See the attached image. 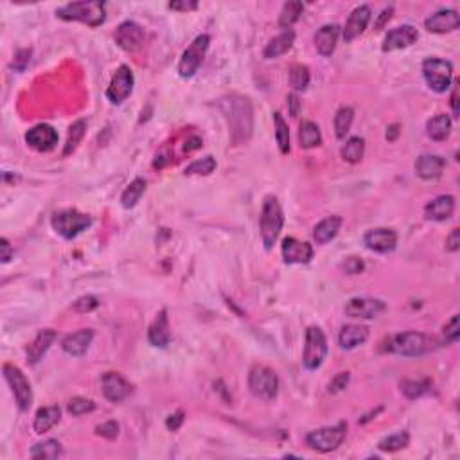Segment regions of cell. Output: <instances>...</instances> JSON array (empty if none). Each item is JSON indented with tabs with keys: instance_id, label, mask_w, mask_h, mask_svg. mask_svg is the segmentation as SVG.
Masks as SVG:
<instances>
[{
	"instance_id": "obj_20",
	"label": "cell",
	"mask_w": 460,
	"mask_h": 460,
	"mask_svg": "<svg viewBox=\"0 0 460 460\" xmlns=\"http://www.w3.org/2000/svg\"><path fill=\"white\" fill-rule=\"evenodd\" d=\"M460 26V17L455 10H439L432 17L424 20V28L428 32L435 34H446V32L457 31Z\"/></svg>"
},
{
	"instance_id": "obj_47",
	"label": "cell",
	"mask_w": 460,
	"mask_h": 460,
	"mask_svg": "<svg viewBox=\"0 0 460 460\" xmlns=\"http://www.w3.org/2000/svg\"><path fill=\"white\" fill-rule=\"evenodd\" d=\"M99 306V301H97V297L94 295H85L79 297L78 301L74 302V311H78V313H90Z\"/></svg>"
},
{
	"instance_id": "obj_26",
	"label": "cell",
	"mask_w": 460,
	"mask_h": 460,
	"mask_svg": "<svg viewBox=\"0 0 460 460\" xmlns=\"http://www.w3.org/2000/svg\"><path fill=\"white\" fill-rule=\"evenodd\" d=\"M446 168V160L439 155H421L415 160V174L423 180H437Z\"/></svg>"
},
{
	"instance_id": "obj_10",
	"label": "cell",
	"mask_w": 460,
	"mask_h": 460,
	"mask_svg": "<svg viewBox=\"0 0 460 460\" xmlns=\"http://www.w3.org/2000/svg\"><path fill=\"white\" fill-rule=\"evenodd\" d=\"M210 37L209 34H200L192 40V43L183 50L182 58L178 61V74L182 76L183 79L192 78L200 65L203 63V58L207 54V49H209Z\"/></svg>"
},
{
	"instance_id": "obj_45",
	"label": "cell",
	"mask_w": 460,
	"mask_h": 460,
	"mask_svg": "<svg viewBox=\"0 0 460 460\" xmlns=\"http://www.w3.org/2000/svg\"><path fill=\"white\" fill-rule=\"evenodd\" d=\"M94 408H96V403L87 399V397H72L69 401V412L76 417L90 414V412H94Z\"/></svg>"
},
{
	"instance_id": "obj_35",
	"label": "cell",
	"mask_w": 460,
	"mask_h": 460,
	"mask_svg": "<svg viewBox=\"0 0 460 460\" xmlns=\"http://www.w3.org/2000/svg\"><path fill=\"white\" fill-rule=\"evenodd\" d=\"M302 11H304V4H302V2H297V0L286 2V4L283 6V10H281V14H279V28H283L284 31H288L297 20L301 19Z\"/></svg>"
},
{
	"instance_id": "obj_49",
	"label": "cell",
	"mask_w": 460,
	"mask_h": 460,
	"mask_svg": "<svg viewBox=\"0 0 460 460\" xmlns=\"http://www.w3.org/2000/svg\"><path fill=\"white\" fill-rule=\"evenodd\" d=\"M349 381H351V374L349 372L337 374V376L333 378V381L329 383V392H331V394H338V392H342L343 388L349 385Z\"/></svg>"
},
{
	"instance_id": "obj_8",
	"label": "cell",
	"mask_w": 460,
	"mask_h": 460,
	"mask_svg": "<svg viewBox=\"0 0 460 460\" xmlns=\"http://www.w3.org/2000/svg\"><path fill=\"white\" fill-rule=\"evenodd\" d=\"M328 338L323 334L319 326H311L306 331V343L304 354H302V363L308 370H317L322 367L326 356H328Z\"/></svg>"
},
{
	"instance_id": "obj_14",
	"label": "cell",
	"mask_w": 460,
	"mask_h": 460,
	"mask_svg": "<svg viewBox=\"0 0 460 460\" xmlns=\"http://www.w3.org/2000/svg\"><path fill=\"white\" fill-rule=\"evenodd\" d=\"M58 132L50 124H37L32 126L28 133H26V142L28 146L32 148L38 153H49L58 146Z\"/></svg>"
},
{
	"instance_id": "obj_1",
	"label": "cell",
	"mask_w": 460,
	"mask_h": 460,
	"mask_svg": "<svg viewBox=\"0 0 460 460\" xmlns=\"http://www.w3.org/2000/svg\"><path fill=\"white\" fill-rule=\"evenodd\" d=\"M219 106L230 128V139L234 144L237 146L248 142L254 130V110L250 99L243 96H228L221 99Z\"/></svg>"
},
{
	"instance_id": "obj_37",
	"label": "cell",
	"mask_w": 460,
	"mask_h": 460,
	"mask_svg": "<svg viewBox=\"0 0 460 460\" xmlns=\"http://www.w3.org/2000/svg\"><path fill=\"white\" fill-rule=\"evenodd\" d=\"M63 453V448L56 439H47L43 442L34 444L31 450L32 459H58Z\"/></svg>"
},
{
	"instance_id": "obj_18",
	"label": "cell",
	"mask_w": 460,
	"mask_h": 460,
	"mask_svg": "<svg viewBox=\"0 0 460 460\" xmlns=\"http://www.w3.org/2000/svg\"><path fill=\"white\" fill-rule=\"evenodd\" d=\"M101 387L103 394L108 401L121 403L132 394V385L124 379L123 374L119 372H106L101 378Z\"/></svg>"
},
{
	"instance_id": "obj_28",
	"label": "cell",
	"mask_w": 460,
	"mask_h": 460,
	"mask_svg": "<svg viewBox=\"0 0 460 460\" xmlns=\"http://www.w3.org/2000/svg\"><path fill=\"white\" fill-rule=\"evenodd\" d=\"M369 338V328L367 326H360V323H347L340 329V337H338V343L346 351L356 349L358 346L367 342Z\"/></svg>"
},
{
	"instance_id": "obj_6",
	"label": "cell",
	"mask_w": 460,
	"mask_h": 460,
	"mask_svg": "<svg viewBox=\"0 0 460 460\" xmlns=\"http://www.w3.org/2000/svg\"><path fill=\"white\" fill-rule=\"evenodd\" d=\"M50 225L56 230V234H59L63 239H74L90 227L92 218L76 209H65L52 216Z\"/></svg>"
},
{
	"instance_id": "obj_59",
	"label": "cell",
	"mask_w": 460,
	"mask_h": 460,
	"mask_svg": "<svg viewBox=\"0 0 460 460\" xmlns=\"http://www.w3.org/2000/svg\"><path fill=\"white\" fill-rule=\"evenodd\" d=\"M397 135H399V124H392V126L388 128V132L385 137H387L388 142H394L397 139Z\"/></svg>"
},
{
	"instance_id": "obj_36",
	"label": "cell",
	"mask_w": 460,
	"mask_h": 460,
	"mask_svg": "<svg viewBox=\"0 0 460 460\" xmlns=\"http://www.w3.org/2000/svg\"><path fill=\"white\" fill-rule=\"evenodd\" d=\"M85 133H87V121H85V119H79V121H76V123L69 128V137H67V142H65L63 157L72 155L74 151L78 150L79 142L83 141Z\"/></svg>"
},
{
	"instance_id": "obj_27",
	"label": "cell",
	"mask_w": 460,
	"mask_h": 460,
	"mask_svg": "<svg viewBox=\"0 0 460 460\" xmlns=\"http://www.w3.org/2000/svg\"><path fill=\"white\" fill-rule=\"evenodd\" d=\"M56 340V331L54 329H41L38 331V334L34 337L31 343L28 346V361L31 365H37L38 361L46 356V352L49 351L50 346L54 343Z\"/></svg>"
},
{
	"instance_id": "obj_29",
	"label": "cell",
	"mask_w": 460,
	"mask_h": 460,
	"mask_svg": "<svg viewBox=\"0 0 460 460\" xmlns=\"http://www.w3.org/2000/svg\"><path fill=\"white\" fill-rule=\"evenodd\" d=\"M61 419V408L59 406H43L34 415V423H32V428L38 435H43L49 430H52L56 424Z\"/></svg>"
},
{
	"instance_id": "obj_42",
	"label": "cell",
	"mask_w": 460,
	"mask_h": 460,
	"mask_svg": "<svg viewBox=\"0 0 460 460\" xmlns=\"http://www.w3.org/2000/svg\"><path fill=\"white\" fill-rule=\"evenodd\" d=\"M311 81V74L310 69L302 63L293 65L292 70H290V85L293 87L295 92H304L308 88Z\"/></svg>"
},
{
	"instance_id": "obj_44",
	"label": "cell",
	"mask_w": 460,
	"mask_h": 460,
	"mask_svg": "<svg viewBox=\"0 0 460 460\" xmlns=\"http://www.w3.org/2000/svg\"><path fill=\"white\" fill-rule=\"evenodd\" d=\"M216 159L214 157H203V159H198L194 160L192 164H189L186 168V171L183 173L187 174V177H192V174H200V177H209L210 173H214L216 169Z\"/></svg>"
},
{
	"instance_id": "obj_17",
	"label": "cell",
	"mask_w": 460,
	"mask_h": 460,
	"mask_svg": "<svg viewBox=\"0 0 460 460\" xmlns=\"http://www.w3.org/2000/svg\"><path fill=\"white\" fill-rule=\"evenodd\" d=\"M363 245L376 254H390L396 250L397 234L392 228H372L369 232H365Z\"/></svg>"
},
{
	"instance_id": "obj_34",
	"label": "cell",
	"mask_w": 460,
	"mask_h": 460,
	"mask_svg": "<svg viewBox=\"0 0 460 460\" xmlns=\"http://www.w3.org/2000/svg\"><path fill=\"white\" fill-rule=\"evenodd\" d=\"M144 192H146V180H144V178H135V180L124 189L123 196H121V206H123L124 209H133V207L141 201Z\"/></svg>"
},
{
	"instance_id": "obj_7",
	"label": "cell",
	"mask_w": 460,
	"mask_h": 460,
	"mask_svg": "<svg viewBox=\"0 0 460 460\" xmlns=\"http://www.w3.org/2000/svg\"><path fill=\"white\" fill-rule=\"evenodd\" d=\"M347 435V423H338L334 426H326V428L313 430L306 435V444L311 450L319 453H329L334 451L338 446H342Z\"/></svg>"
},
{
	"instance_id": "obj_33",
	"label": "cell",
	"mask_w": 460,
	"mask_h": 460,
	"mask_svg": "<svg viewBox=\"0 0 460 460\" xmlns=\"http://www.w3.org/2000/svg\"><path fill=\"white\" fill-rule=\"evenodd\" d=\"M426 133L432 141H446L451 133V119L446 114H437L426 123Z\"/></svg>"
},
{
	"instance_id": "obj_11",
	"label": "cell",
	"mask_w": 460,
	"mask_h": 460,
	"mask_svg": "<svg viewBox=\"0 0 460 460\" xmlns=\"http://www.w3.org/2000/svg\"><path fill=\"white\" fill-rule=\"evenodd\" d=\"M2 372H4L8 385L11 387V392H13L14 401H17L19 408L22 412H28L32 405V388L29 379L26 378V374L19 367H14L11 363L2 365Z\"/></svg>"
},
{
	"instance_id": "obj_15",
	"label": "cell",
	"mask_w": 460,
	"mask_h": 460,
	"mask_svg": "<svg viewBox=\"0 0 460 460\" xmlns=\"http://www.w3.org/2000/svg\"><path fill=\"white\" fill-rule=\"evenodd\" d=\"M144 37H146V32H144V28L139 26L137 22H132V20H126L115 29V43L126 52H135L142 47L144 43Z\"/></svg>"
},
{
	"instance_id": "obj_21",
	"label": "cell",
	"mask_w": 460,
	"mask_h": 460,
	"mask_svg": "<svg viewBox=\"0 0 460 460\" xmlns=\"http://www.w3.org/2000/svg\"><path fill=\"white\" fill-rule=\"evenodd\" d=\"M370 17H372V11H370L369 6H360V8H356L349 14V20H347L346 28H343V40H346V43L363 34V31L370 22Z\"/></svg>"
},
{
	"instance_id": "obj_52",
	"label": "cell",
	"mask_w": 460,
	"mask_h": 460,
	"mask_svg": "<svg viewBox=\"0 0 460 460\" xmlns=\"http://www.w3.org/2000/svg\"><path fill=\"white\" fill-rule=\"evenodd\" d=\"M29 61H31V49H22L17 52V58H14L13 61V69L19 70V72H22V70H26V67L29 65Z\"/></svg>"
},
{
	"instance_id": "obj_5",
	"label": "cell",
	"mask_w": 460,
	"mask_h": 460,
	"mask_svg": "<svg viewBox=\"0 0 460 460\" xmlns=\"http://www.w3.org/2000/svg\"><path fill=\"white\" fill-rule=\"evenodd\" d=\"M248 388L261 401H274L279 394V378L266 365H254L248 372Z\"/></svg>"
},
{
	"instance_id": "obj_22",
	"label": "cell",
	"mask_w": 460,
	"mask_h": 460,
	"mask_svg": "<svg viewBox=\"0 0 460 460\" xmlns=\"http://www.w3.org/2000/svg\"><path fill=\"white\" fill-rule=\"evenodd\" d=\"M92 342H94V331H92V329H79L76 333L67 334V337L63 338L61 349L69 356L81 358L83 354H87Z\"/></svg>"
},
{
	"instance_id": "obj_23",
	"label": "cell",
	"mask_w": 460,
	"mask_h": 460,
	"mask_svg": "<svg viewBox=\"0 0 460 460\" xmlns=\"http://www.w3.org/2000/svg\"><path fill=\"white\" fill-rule=\"evenodd\" d=\"M148 340L153 347H159V349H166V347L171 343V328H169V319H168V310H162L157 319L153 320V323L148 329Z\"/></svg>"
},
{
	"instance_id": "obj_25",
	"label": "cell",
	"mask_w": 460,
	"mask_h": 460,
	"mask_svg": "<svg viewBox=\"0 0 460 460\" xmlns=\"http://www.w3.org/2000/svg\"><path fill=\"white\" fill-rule=\"evenodd\" d=\"M338 37H340V26H337V23L322 26L314 34V47L319 50V54L323 58L333 54L334 49H337Z\"/></svg>"
},
{
	"instance_id": "obj_3",
	"label": "cell",
	"mask_w": 460,
	"mask_h": 460,
	"mask_svg": "<svg viewBox=\"0 0 460 460\" xmlns=\"http://www.w3.org/2000/svg\"><path fill=\"white\" fill-rule=\"evenodd\" d=\"M284 227V212L283 207L279 203L275 196H266L263 201V209L259 216V230L261 241L265 245L266 250H272L277 243L281 230Z\"/></svg>"
},
{
	"instance_id": "obj_54",
	"label": "cell",
	"mask_w": 460,
	"mask_h": 460,
	"mask_svg": "<svg viewBox=\"0 0 460 460\" xmlns=\"http://www.w3.org/2000/svg\"><path fill=\"white\" fill-rule=\"evenodd\" d=\"M460 248V230L453 228L450 236L446 237V250L457 252Z\"/></svg>"
},
{
	"instance_id": "obj_41",
	"label": "cell",
	"mask_w": 460,
	"mask_h": 460,
	"mask_svg": "<svg viewBox=\"0 0 460 460\" xmlns=\"http://www.w3.org/2000/svg\"><path fill=\"white\" fill-rule=\"evenodd\" d=\"M274 123H275V141H277V146L281 150L283 155L290 153V130H288L286 121L283 119V115L275 112L274 114Z\"/></svg>"
},
{
	"instance_id": "obj_55",
	"label": "cell",
	"mask_w": 460,
	"mask_h": 460,
	"mask_svg": "<svg viewBox=\"0 0 460 460\" xmlns=\"http://www.w3.org/2000/svg\"><path fill=\"white\" fill-rule=\"evenodd\" d=\"M392 14H394V8H392V6L385 8V10H383L381 13H379V17H378V20H376V23H374V29H376V31H379V29H381L383 26H385V23H387L388 20L392 19Z\"/></svg>"
},
{
	"instance_id": "obj_4",
	"label": "cell",
	"mask_w": 460,
	"mask_h": 460,
	"mask_svg": "<svg viewBox=\"0 0 460 460\" xmlns=\"http://www.w3.org/2000/svg\"><path fill=\"white\" fill-rule=\"evenodd\" d=\"M433 347H435V340L428 334L417 333V331H406V333L392 337L390 343H388V351L394 352V354L406 356V358H417V356L432 352Z\"/></svg>"
},
{
	"instance_id": "obj_13",
	"label": "cell",
	"mask_w": 460,
	"mask_h": 460,
	"mask_svg": "<svg viewBox=\"0 0 460 460\" xmlns=\"http://www.w3.org/2000/svg\"><path fill=\"white\" fill-rule=\"evenodd\" d=\"M387 311V304L372 297H354L346 304V314L351 319H378Z\"/></svg>"
},
{
	"instance_id": "obj_40",
	"label": "cell",
	"mask_w": 460,
	"mask_h": 460,
	"mask_svg": "<svg viewBox=\"0 0 460 460\" xmlns=\"http://www.w3.org/2000/svg\"><path fill=\"white\" fill-rule=\"evenodd\" d=\"M354 121V110L351 106H342L334 115V133L338 139H346Z\"/></svg>"
},
{
	"instance_id": "obj_39",
	"label": "cell",
	"mask_w": 460,
	"mask_h": 460,
	"mask_svg": "<svg viewBox=\"0 0 460 460\" xmlns=\"http://www.w3.org/2000/svg\"><path fill=\"white\" fill-rule=\"evenodd\" d=\"M408 444H410V435H408V432L401 430V432H396L392 433V435H387V437H383L381 441L378 442V448L381 451L394 453V451L405 450Z\"/></svg>"
},
{
	"instance_id": "obj_32",
	"label": "cell",
	"mask_w": 460,
	"mask_h": 460,
	"mask_svg": "<svg viewBox=\"0 0 460 460\" xmlns=\"http://www.w3.org/2000/svg\"><path fill=\"white\" fill-rule=\"evenodd\" d=\"M299 142L304 150H313V148L322 144V133H320L319 124L313 121H302L299 126Z\"/></svg>"
},
{
	"instance_id": "obj_38",
	"label": "cell",
	"mask_w": 460,
	"mask_h": 460,
	"mask_svg": "<svg viewBox=\"0 0 460 460\" xmlns=\"http://www.w3.org/2000/svg\"><path fill=\"white\" fill-rule=\"evenodd\" d=\"M365 155V139L363 137H351L343 144L342 159L349 164H358L361 162Z\"/></svg>"
},
{
	"instance_id": "obj_12",
	"label": "cell",
	"mask_w": 460,
	"mask_h": 460,
	"mask_svg": "<svg viewBox=\"0 0 460 460\" xmlns=\"http://www.w3.org/2000/svg\"><path fill=\"white\" fill-rule=\"evenodd\" d=\"M133 85H135V78H133L132 69L128 65H121L115 70L114 78L110 81V87L106 90V97L112 105H123L128 97L132 96Z\"/></svg>"
},
{
	"instance_id": "obj_51",
	"label": "cell",
	"mask_w": 460,
	"mask_h": 460,
	"mask_svg": "<svg viewBox=\"0 0 460 460\" xmlns=\"http://www.w3.org/2000/svg\"><path fill=\"white\" fill-rule=\"evenodd\" d=\"M169 10L189 13V11L198 10V2L196 0H173V2H169Z\"/></svg>"
},
{
	"instance_id": "obj_31",
	"label": "cell",
	"mask_w": 460,
	"mask_h": 460,
	"mask_svg": "<svg viewBox=\"0 0 460 460\" xmlns=\"http://www.w3.org/2000/svg\"><path fill=\"white\" fill-rule=\"evenodd\" d=\"M293 43H295V32L292 29H288V31H283L281 34L274 38V40H270V43L266 46L265 49V58L266 59H275L281 58L288 52V50L292 49Z\"/></svg>"
},
{
	"instance_id": "obj_16",
	"label": "cell",
	"mask_w": 460,
	"mask_h": 460,
	"mask_svg": "<svg viewBox=\"0 0 460 460\" xmlns=\"http://www.w3.org/2000/svg\"><path fill=\"white\" fill-rule=\"evenodd\" d=\"M419 40V32L414 26L410 23H405V26H399V28H394L387 32V37L383 40V52H392V50H401L406 47L414 46L415 41Z\"/></svg>"
},
{
	"instance_id": "obj_19",
	"label": "cell",
	"mask_w": 460,
	"mask_h": 460,
	"mask_svg": "<svg viewBox=\"0 0 460 460\" xmlns=\"http://www.w3.org/2000/svg\"><path fill=\"white\" fill-rule=\"evenodd\" d=\"M283 259L286 265H308L313 259V246L295 237H286L283 241Z\"/></svg>"
},
{
	"instance_id": "obj_43",
	"label": "cell",
	"mask_w": 460,
	"mask_h": 460,
	"mask_svg": "<svg viewBox=\"0 0 460 460\" xmlns=\"http://www.w3.org/2000/svg\"><path fill=\"white\" fill-rule=\"evenodd\" d=\"M399 387H401V392L408 399H417V397L424 396V394L430 390L432 383H430L428 379H419V381H415V379H403V381L399 383Z\"/></svg>"
},
{
	"instance_id": "obj_24",
	"label": "cell",
	"mask_w": 460,
	"mask_h": 460,
	"mask_svg": "<svg viewBox=\"0 0 460 460\" xmlns=\"http://www.w3.org/2000/svg\"><path fill=\"white\" fill-rule=\"evenodd\" d=\"M455 212V198L451 194H441L424 207V218L430 221H446Z\"/></svg>"
},
{
	"instance_id": "obj_50",
	"label": "cell",
	"mask_w": 460,
	"mask_h": 460,
	"mask_svg": "<svg viewBox=\"0 0 460 460\" xmlns=\"http://www.w3.org/2000/svg\"><path fill=\"white\" fill-rule=\"evenodd\" d=\"M342 268H343V272H346V274L358 275V274H361V272H363L365 265H363V261H361L360 257H347L346 263L342 265Z\"/></svg>"
},
{
	"instance_id": "obj_46",
	"label": "cell",
	"mask_w": 460,
	"mask_h": 460,
	"mask_svg": "<svg viewBox=\"0 0 460 460\" xmlns=\"http://www.w3.org/2000/svg\"><path fill=\"white\" fill-rule=\"evenodd\" d=\"M442 337H444V342L446 343H457L460 337V329H459V314H453L450 322H446V326L442 328Z\"/></svg>"
},
{
	"instance_id": "obj_58",
	"label": "cell",
	"mask_w": 460,
	"mask_h": 460,
	"mask_svg": "<svg viewBox=\"0 0 460 460\" xmlns=\"http://www.w3.org/2000/svg\"><path fill=\"white\" fill-rule=\"evenodd\" d=\"M451 110H453V117H459V88H453L451 92Z\"/></svg>"
},
{
	"instance_id": "obj_2",
	"label": "cell",
	"mask_w": 460,
	"mask_h": 460,
	"mask_svg": "<svg viewBox=\"0 0 460 460\" xmlns=\"http://www.w3.org/2000/svg\"><path fill=\"white\" fill-rule=\"evenodd\" d=\"M56 17L67 22H81L88 28H99L106 20V4L101 0L70 2L56 10Z\"/></svg>"
},
{
	"instance_id": "obj_57",
	"label": "cell",
	"mask_w": 460,
	"mask_h": 460,
	"mask_svg": "<svg viewBox=\"0 0 460 460\" xmlns=\"http://www.w3.org/2000/svg\"><path fill=\"white\" fill-rule=\"evenodd\" d=\"M288 106H290V115H292V117H297L299 112H301V99H299V96H297L295 92L288 96Z\"/></svg>"
},
{
	"instance_id": "obj_53",
	"label": "cell",
	"mask_w": 460,
	"mask_h": 460,
	"mask_svg": "<svg viewBox=\"0 0 460 460\" xmlns=\"http://www.w3.org/2000/svg\"><path fill=\"white\" fill-rule=\"evenodd\" d=\"M182 423H183V412L180 410H178L177 414H171L168 419H166V426H168L169 432H177V430L182 426Z\"/></svg>"
},
{
	"instance_id": "obj_9",
	"label": "cell",
	"mask_w": 460,
	"mask_h": 460,
	"mask_svg": "<svg viewBox=\"0 0 460 460\" xmlns=\"http://www.w3.org/2000/svg\"><path fill=\"white\" fill-rule=\"evenodd\" d=\"M423 76L433 92L444 94L453 81V65L446 59L426 58L423 61Z\"/></svg>"
},
{
	"instance_id": "obj_30",
	"label": "cell",
	"mask_w": 460,
	"mask_h": 460,
	"mask_svg": "<svg viewBox=\"0 0 460 460\" xmlns=\"http://www.w3.org/2000/svg\"><path fill=\"white\" fill-rule=\"evenodd\" d=\"M343 219L340 216H328V218H323L320 223H317L313 230V237L314 241L319 243V245H326L331 239L337 237V234L340 232V227H342Z\"/></svg>"
},
{
	"instance_id": "obj_48",
	"label": "cell",
	"mask_w": 460,
	"mask_h": 460,
	"mask_svg": "<svg viewBox=\"0 0 460 460\" xmlns=\"http://www.w3.org/2000/svg\"><path fill=\"white\" fill-rule=\"evenodd\" d=\"M96 433H97V435H101V437L108 439V441H114V439L119 437V424L115 423V421H108V423H103V424H99V426H97Z\"/></svg>"
},
{
	"instance_id": "obj_56",
	"label": "cell",
	"mask_w": 460,
	"mask_h": 460,
	"mask_svg": "<svg viewBox=\"0 0 460 460\" xmlns=\"http://www.w3.org/2000/svg\"><path fill=\"white\" fill-rule=\"evenodd\" d=\"M0 250H2V255H0L2 263H10L11 257H13V248H11L10 241H8L6 237L0 239Z\"/></svg>"
}]
</instances>
